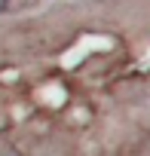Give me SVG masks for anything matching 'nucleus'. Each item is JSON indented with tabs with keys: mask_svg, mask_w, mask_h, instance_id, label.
<instances>
[{
	"mask_svg": "<svg viewBox=\"0 0 150 156\" xmlns=\"http://www.w3.org/2000/svg\"><path fill=\"white\" fill-rule=\"evenodd\" d=\"M9 6H12V0H0V12H6Z\"/></svg>",
	"mask_w": 150,
	"mask_h": 156,
	"instance_id": "1",
	"label": "nucleus"
}]
</instances>
